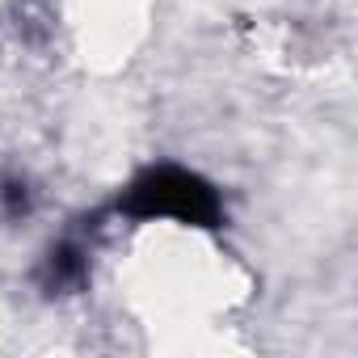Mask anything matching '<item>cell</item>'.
Returning a JSON list of instances; mask_svg holds the SVG:
<instances>
[{
  "instance_id": "2",
  "label": "cell",
  "mask_w": 358,
  "mask_h": 358,
  "mask_svg": "<svg viewBox=\"0 0 358 358\" xmlns=\"http://www.w3.org/2000/svg\"><path fill=\"white\" fill-rule=\"evenodd\" d=\"M38 278H43V291H47V295L76 291V287H85V278H89V253H85L76 241H64V245H55V249L47 253Z\"/></svg>"
},
{
  "instance_id": "1",
  "label": "cell",
  "mask_w": 358,
  "mask_h": 358,
  "mask_svg": "<svg viewBox=\"0 0 358 358\" xmlns=\"http://www.w3.org/2000/svg\"><path fill=\"white\" fill-rule=\"evenodd\" d=\"M118 215L127 220H173L186 228H220L224 199L203 173L182 164H152L118 194Z\"/></svg>"
},
{
  "instance_id": "3",
  "label": "cell",
  "mask_w": 358,
  "mask_h": 358,
  "mask_svg": "<svg viewBox=\"0 0 358 358\" xmlns=\"http://www.w3.org/2000/svg\"><path fill=\"white\" fill-rule=\"evenodd\" d=\"M30 211V194H26V186H17V182H9L5 186V215H26Z\"/></svg>"
}]
</instances>
